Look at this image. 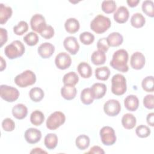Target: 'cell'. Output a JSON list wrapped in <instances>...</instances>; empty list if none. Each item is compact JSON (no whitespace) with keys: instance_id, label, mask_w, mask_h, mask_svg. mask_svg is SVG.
Instances as JSON below:
<instances>
[{"instance_id":"obj_1","label":"cell","mask_w":154,"mask_h":154,"mask_svg":"<svg viewBox=\"0 0 154 154\" xmlns=\"http://www.w3.org/2000/svg\"><path fill=\"white\" fill-rule=\"evenodd\" d=\"M128 59L129 55L127 51L124 49H119L112 55V58L109 64L113 69L119 72L125 73L129 70L128 66Z\"/></svg>"},{"instance_id":"obj_2","label":"cell","mask_w":154,"mask_h":154,"mask_svg":"<svg viewBox=\"0 0 154 154\" xmlns=\"http://www.w3.org/2000/svg\"><path fill=\"white\" fill-rule=\"evenodd\" d=\"M111 22L109 17L102 14L96 16L90 23V28L96 34H102L111 26Z\"/></svg>"},{"instance_id":"obj_3","label":"cell","mask_w":154,"mask_h":154,"mask_svg":"<svg viewBox=\"0 0 154 154\" xmlns=\"http://www.w3.org/2000/svg\"><path fill=\"white\" fill-rule=\"evenodd\" d=\"M25 51V46L20 40H14L5 46L4 53L10 60L19 58L23 55Z\"/></svg>"},{"instance_id":"obj_4","label":"cell","mask_w":154,"mask_h":154,"mask_svg":"<svg viewBox=\"0 0 154 154\" xmlns=\"http://www.w3.org/2000/svg\"><path fill=\"white\" fill-rule=\"evenodd\" d=\"M127 90L126 79L122 74H116L111 79V91L116 96H121Z\"/></svg>"},{"instance_id":"obj_5","label":"cell","mask_w":154,"mask_h":154,"mask_svg":"<svg viewBox=\"0 0 154 154\" xmlns=\"http://www.w3.org/2000/svg\"><path fill=\"white\" fill-rule=\"evenodd\" d=\"M35 81L36 76L35 73L30 70H26L17 75L14 78L15 84L21 88L32 85L35 84Z\"/></svg>"},{"instance_id":"obj_6","label":"cell","mask_w":154,"mask_h":154,"mask_svg":"<svg viewBox=\"0 0 154 154\" xmlns=\"http://www.w3.org/2000/svg\"><path fill=\"white\" fill-rule=\"evenodd\" d=\"M66 116L61 111H55L52 113L47 119L46 125L50 130H55L64 123Z\"/></svg>"},{"instance_id":"obj_7","label":"cell","mask_w":154,"mask_h":154,"mask_svg":"<svg viewBox=\"0 0 154 154\" xmlns=\"http://www.w3.org/2000/svg\"><path fill=\"white\" fill-rule=\"evenodd\" d=\"M0 95L5 101L13 102L19 98L20 93L16 88L7 85H1L0 86Z\"/></svg>"},{"instance_id":"obj_8","label":"cell","mask_w":154,"mask_h":154,"mask_svg":"<svg viewBox=\"0 0 154 154\" xmlns=\"http://www.w3.org/2000/svg\"><path fill=\"white\" fill-rule=\"evenodd\" d=\"M102 143L105 146L113 145L116 141V135L114 129L110 126H103L99 132Z\"/></svg>"},{"instance_id":"obj_9","label":"cell","mask_w":154,"mask_h":154,"mask_svg":"<svg viewBox=\"0 0 154 154\" xmlns=\"http://www.w3.org/2000/svg\"><path fill=\"white\" fill-rule=\"evenodd\" d=\"M121 110L120 102L116 99H109L107 100L103 105V111L105 113L110 117L117 116Z\"/></svg>"},{"instance_id":"obj_10","label":"cell","mask_w":154,"mask_h":154,"mask_svg":"<svg viewBox=\"0 0 154 154\" xmlns=\"http://www.w3.org/2000/svg\"><path fill=\"white\" fill-rule=\"evenodd\" d=\"M55 63L57 67L60 70L68 69L72 64L70 56L66 52H60L57 55L55 58Z\"/></svg>"},{"instance_id":"obj_11","label":"cell","mask_w":154,"mask_h":154,"mask_svg":"<svg viewBox=\"0 0 154 154\" xmlns=\"http://www.w3.org/2000/svg\"><path fill=\"white\" fill-rule=\"evenodd\" d=\"M30 25L33 31L40 33L47 25L44 16L40 14H35L31 19Z\"/></svg>"},{"instance_id":"obj_12","label":"cell","mask_w":154,"mask_h":154,"mask_svg":"<svg viewBox=\"0 0 154 154\" xmlns=\"http://www.w3.org/2000/svg\"><path fill=\"white\" fill-rule=\"evenodd\" d=\"M145 57L140 52H135L131 57V66L135 70H140L143 69L145 65Z\"/></svg>"},{"instance_id":"obj_13","label":"cell","mask_w":154,"mask_h":154,"mask_svg":"<svg viewBox=\"0 0 154 154\" xmlns=\"http://www.w3.org/2000/svg\"><path fill=\"white\" fill-rule=\"evenodd\" d=\"M63 46L65 49L72 55L76 54L79 49V45L76 38L73 36L66 37L63 42Z\"/></svg>"},{"instance_id":"obj_14","label":"cell","mask_w":154,"mask_h":154,"mask_svg":"<svg viewBox=\"0 0 154 154\" xmlns=\"http://www.w3.org/2000/svg\"><path fill=\"white\" fill-rule=\"evenodd\" d=\"M25 139L29 144H35L42 138V132L36 128H30L26 130L24 134Z\"/></svg>"},{"instance_id":"obj_15","label":"cell","mask_w":154,"mask_h":154,"mask_svg":"<svg viewBox=\"0 0 154 154\" xmlns=\"http://www.w3.org/2000/svg\"><path fill=\"white\" fill-rule=\"evenodd\" d=\"M55 51V46L48 42L41 44L37 49L38 55L43 58H48L51 57Z\"/></svg>"},{"instance_id":"obj_16","label":"cell","mask_w":154,"mask_h":154,"mask_svg":"<svg viewBox=\"0 0 154 154\" xmlns=\"http://www.w3.org/2000/svg\"><path fill=\"white\" fill-rule=\"evenodd\" d=\"M129 13L125 6L119 7L114 14V19L118 23H124L129 19Z\"/></svg>"},{"instance_id":"obj_17","label":"cell","mask_w":154,"mask_h":154,"mask_svg":"<svg viewBox=\"0 0 154 154\" xmlns=\"http://www.w3.org/2000/svg\"><path fill=\"white\" fill-rule=\"evenodd\" d=\"M11 112L14 117L18 120H22L26 117L28 109L25 105L18 103L13 107Z\"/></svg>"},{"instance_id":"obj_18","label":"cell","mask_w":154,"mask_h":154,"mask_svg":"<svg viewBox=\"0 0 154 154\" xmlns=\"http://www.w3.org/2000/svg\"><path fill=\"white\" fill-rule=\"evenodd\" d=\"M94 99H99L102 98L106 92V86L103 83H94L91 87Z\"/></svg>"},{"instance_id":"obj_19","label":"cell","mask_w":154,"mask_h":154,"mask_svg":"<svg viewBox=\"0 0 154 154\" xmlns=\"http://www.w3.org/2000/svg\"><path fill=\"white\" fill-rule=\"evenodd\" d=\"M124 105L128 111H135L138 108L139 100L136 96L130 94L125 99Z\"/></svg>"},{"instance_id":"obj_20","label":"cell","mask_w":154,"mask_h":154,"mask_svg":"<svg viewBox=\"0 0 154 154\" xmlns=\"http://www.w3.org/2000/svg\"><path fill=\"white\" fill-rule=\"evenodd\" d=\"M106 40L109 46L117 47L122 44L123 37L119 32H113L108 35Z\"/></svg>"},{"instance_id":"obj_21","label":"cell","mask_w":154,"mask_h":154,"mask_svg":"<svg viewBox=\"0 0 154 154\" xmlns=\"http://www.w3.org/2000/svg\"><path fill=\"white\" fill-rule=\"evenodd\" d=\"M77 90L75 86L64 85L61 88V94L62 97L67 100L73 99L76 95Z\"/></svg>"},{"instance_id":"obj_22","label":"cell","mask_w":154,"mask_h":154,"mask_svg":"<svg viewBox=\"0 0 154 154\" xmlns=\"http://www.w3.org/2000/svg\"><path fill=\"white\" fill-rule=\"evenodd\" d=\"M80 27L79 21L75 18H69L67 19L64 23L66 31L70 34L76 33L79 31Z\"/></svg>"},{"instance_id":"obj_23","label":"cell","mask_w":154,"mask_h":154,"mask_svg":"<svg viewBox=\"0 0 154 154\" xmlns=\"http://www.w3.org/2000/svg\"><path fill=\"white\" fill-rule=\"evenodd\" d=\"M137 123L135 117L130 113L124 114L122 119V124L124 128L126 129H132L135 127Z\"/></svg>"},{"instance_id":"obj_24","label":"cell","mask_w":154,"mask_h":154,"mask_svg":"<svg viewBox=\"0 0 154 154\" xmlns=\"http://www.w3.org/2000/svg\"><path fill=\"white\" fill-rule=\"evenodd\" d=\"M77 70L83 78H89L92 75V69L86 62L80 63L77 67Z\"/></svg>"},{"instance_id":"obj_25","label":"cell","mask_w":154,"mask_h":154,"mask_svg":"<svg viewBox=\"0 0 154 154\" xmlns=\"http://www.w3.org/2000/svg\"><path fill=\"white\" fill-rule=\"evenodd\" d=\"M0 23L4 25L7 22L8 19L11 17L13 10L10 7L5 6L2 3L0 4Z\"/></svg>"},{"instance_id":"obj_26","label":"cell","mask_w":154,"mask_h":154,"mask_svg":"<svg viewBox=\"0 0 154 154\" xmlns=\"http://www.w3.org/2000/svg\"><path fill=\"white\" fill-rule=\"evenodd\" d=\"M106 59L105 53L99 50L94 51L91 56V61L92 63L97 66L103 64L106 61Z\"/></svg>"},{"instance_id":"obj_27","label":"cell","mask_w":154,"mask_h":154,"mask_svg":"<svg viewBox=\"0 0 154 154\" xmlns=\"http://www.w3.org/2000/svg\"><path fill=\"white\" fill-rule=\"evenodd\" d=\"M44 144L46 147L49 150L55 149L58 144V137L55 134H48L44 140Z\"/></svg>"},{"instance_id":"obj_28","label":"cell","mask_w":154,"mask_h":154,"mask_svg":"<svg viewBox=\"0 0 154 154\" xmlns=\"http://www.w3.org/2000/svg\"><path fill=\"white\" fill-rule=\"evenodd\" d=\"M80 99L84 105H90L93 102L94 99L91 88H85L81 93Z\"/></svg>"},{"instance_id":"obj_29","label":"cell","mask_w":154,"mask_h":154,"mask_svg":"<svg viewBox=\"0 0 154 154\" xmlns=\"http://www.w3.org/2000/svg\"><path fill=\"white\" fill-rule=\"evenodd\" d=\"M78 81L79 77L74 72H70L65 74L63 78V82L64 85L75 86Z\"/></svg>"},{"instance_id":"obj_30","label":"cell","mask_w":154,"mask_h":154,"mask_svg":"<svg viewBox=\"0 0 154 154\" xmlns=\"http://www.w3.org/2000/svg\"><path fill=\"white\" fill-rule=\"evenodd\" d=\"M146 23V19L141 13H135L131 18V24L135 28L143 27Z\"/></svg>"},{"instance_id":"obj_31","label":"cell","mask_w":154,"mask_h":154,"mask_svg":"<svg viewBox=\"0 0 154 154\" xmlns=\"http://www.w3.org/2000/svg\"><path fill=\"white\" fill-rule=\"evenodd\" d=\"M29 96L30 99L33 102H39L43 99L45 93L41 88L34 87L30 90L29 92Z\"/></svg>"},{"instance_id":"obj_32","label":"cell","mask_w":154,"mask_h":154,"mask_svg":"<svg viewBox=\"0 0 154 154\" xmlns=\"http://www.w3.org/2000/svg\"><path fill=\"white\" fill-rule=\"evenodd\" d=\"M45 120V116L43 113L38 110L34 111L30 116V122L34 126L41 125Z\"/></svg>"},{"instance_id":"obj_33","label":"cell","mask_w":154,"mask_h":154,"mask_svg":"<svg viewBox=\"0 0 154 154\" xmlns=\"http://www.w3.org/2000/svg\"><path fill=\"white\" fill-rule=\"evenodd\" d=\"M90 138L84 134L80 135L76 138L75 144L76 147L81 150L87 149L90 145Z\"/></svg>"},{"instance_id":"obj_34","label":"cell","mask_w":154,"mask_h":154,"mask_svg":"<svg viewBox=\"0 0 154 154\" xmlns=\"http://www.w3.org/2000/svg\"><path fill=\"white\" fill-rule=\"evenodd\" d=\"M110 75V70L106 66L97 67L95 70V76L96 79L101 81L107 80Z\"/></svg>"},{"instance_id":"obj_35","label":"cell","mask_w":154,"mask_h":154,"mask_svg":"<svg viewBox=\"0 0 154 154\" xmlns=\"http://www.w3.org/2000/svg\"><path fill=\"white\" fill-rule=\"evenodd\" d=\"M142 10L148 16L150 17H154V3L152 1L147 0L143 2Z\"/></svg>"},{"instance_id":"obj_36","label":"cell","mask_w":154,"mask_h":154,"mask_svg":"<svg viewBox=\"0 0 154 154\" xmlns=\"http://www.w3.org/2000/svg\"><path fill=\"white\" fill-rule=\"evenodd\" d=\"M116 3L114 1H103L101 5L102 11L106 14L114 13L116 10Z\"/></svg>"},{"instance_id":"obj_37","label":"cell","mask_w":154,"mask_h":154,"mask_svg":"<svg viewBox=\"0 0 154 154\" xmlns=\"http://www.w3.org/2000/svg\"><path fill=\"white\" fill-rule=\"evenodd\" d=\"M141 87L146 92H153V76H148L144 78L141 82Z\"/></svg>"},{"instance_id":"obj_38","label":"cell","mask_w":154,"mask_h":154,"mask_svg":"<svg viewBox=\"0 0 154 154\" xmlns=\"http://www.w3.org/2000/svg\"><path fill=\"white\" fill-rule=\"evenodd\" d=\"M23 40L27 45L32 46L37 44L39 41V38L35 32H30L23 37Z\"/></svg>"},{"instance_id":"obj_39","label":"cell","mask_w":154,"mask_h":154,"mask_svg":"<svg viewBox=\"0 0 154 154\" xmlns=\"http://www.w3.org/2000/svg\"><path fill=\"white\" fill-rule=\"evenodd\" d=\"M79 40L82 44L85 45H90L94 41V36L91 32L85 31L82 32L79 35Z\"/></svg>"},{"instance_id":"obj_40","label":"cell","mask_w":154,"mask_h":154,"mask_svg":"<svg viewBox=\"0 0 154 154\" xmlns=\"http://www.w3.org/2000/svg\"><path fill=\"white\" fill-rule=\"evenodd\" d=\"M28 29V23L23 20L20 21L18 24L14 26L13 32L17 35H22L25 33Z\"/></svg>"},{"instance_id":"obj_41","label":"cell","mask_w":154,"mask_h":154,"mask_svg":"<svg viewBox=\"0 0 154 154\" xmlns=\"http://www.w3.org/2000/svg\"><path fill=\"white\" fill-rule=\"evenodd\" d=\"M150 132H151V131L150 128L148 126L143 125L138 126L135 129V133L137 135L138 137L142 138L149 137L150 134Z\"/></svg>"},{"instance_id":"obj_42","label":"cell","mask_w":154,"mask_h":154,"mask_svg":"<svg viewBox=\"0 0 154 154\" xmlns=\"http://www.w3.org/2000/svg\"><path fill=\"white\" fill-rule=\"evenodd\" d=\"M2 127L5 131L11 132L15 128V123L10 118H5L2 122Z\"/></svg>"},{"instance_id":"obj_43","label":"cell","mask_w":154,"mask_h":154,"mask_svg":"<svg viewBox=\"0 0 154 154\" xmlns=\"http://www.w3.org/2000/svg\"><path fill=\"white\" fill-rule=\"evenodd\" d=\"M45 39H50L54 35V29L51 25H46L39 33Z\"/></svg>"},{"instance_id":"obj_44","label":"cell","mask_w":154,"mask_h":154,"mask_svg":"<svg viewBox=\"0 0 154 154\" xmlns=\"http://www.w3.org/2000/svg\"><path fill=\"white\" fill-rule=\"evenodd\" d=\"M143 105L146 108L153 109L154 108V96L147 94L143 99Z\"/></svg>"},{"instance_id":"obj_45","label":"cell","mask_w":154,"mask_h":154,"mask_svg":"<svg viewBox=\"0 0 154 154\" xmlns=\"http://www.w3.org/2000/svg\"><path fill=\"white\" fill-rule=\"evenodd\" d=\"M109 46L107 42L106 38L103 37V38H100L97 43V48L98 50L102 51L103 52H107L109 49Z\"/></svg>"},{"instance_id":"obj_46","label":"cell","mask_w":154,"mask_h":154,"mask_svg":"<svg viewBox=\"0 0 154 154\" xmlns=\"http://www.w3.org/2000/svg\"><path fill=\"white\" fill-rule=\"evenodd\" d=\"M8 40L7 31L3 28H0V46L2 47Z\"/></svg>"},{"instance_id":"obj_47","label":"cell","mask_w":154,"mask_h":154,"mask_svg":"<svg viewBox=\"0 0 154 154\" xmlns=\"http://www.w3.org/2000/svg\"><path fill=\"white\" fill-rule=\"evenodd\" d=\"M86 153H99V154H103L105 153L104 150L98 146H93L88 152H86Z\"/></svg>"},{"instance_id":"obj_48","label":"cell","mask_w":154,"mask_h":154,"mask_svg":"<svg viewBox=\"0 0 154 154\" xmlns=\"http://www.w3.org/2000/svg\"><path fill=\"white\" fill-rule=\"evenodd\" d=\"M146 120L147 124L153 127L154 126V113L150 112L148 114L146 117Z\"/></svg>"},{"instance_id":"obj_49","label":"cell","mask_w":154,"mask_h":154,"mask_svg":"<svg viewBox=\"0 0 154 154\" xmlns=\"http://www.w3.org/2000/svg\"><path fill=\"white\" fill-rule=\"evenodd\" d=\"M126 2L130 7H135L140 2V1L139 0H128Z\"/></svg>"},{"instance_id":"obj_50","label":"cell","mask_w":154,"mask_h":154,"mask_svg":"<svg viewBox=\"0 0 154 154\" xmlns=\"http://www.w3.org/2000/svg\"><path fill=\"white\" fill-rule=\"evenodd\" d=\"M46 153L47 152L45 150H43L41 148H39V147L34 148L30 152V153Z\"/></svg>"},{"instance_id":"obj_51","label":"cell","mask_w":154,"mask_h":154,"mask_svg":"<svg viewBox=\"0 0 154 154\" xmlns=\"http://www.w3.org/2000/svg\"><path fill=\"white\" fill-rule=\"evenodd\" d=\"M1 71L4 70L6 68V62L2 57H1Z\"/></svg>"}]
</instances>
